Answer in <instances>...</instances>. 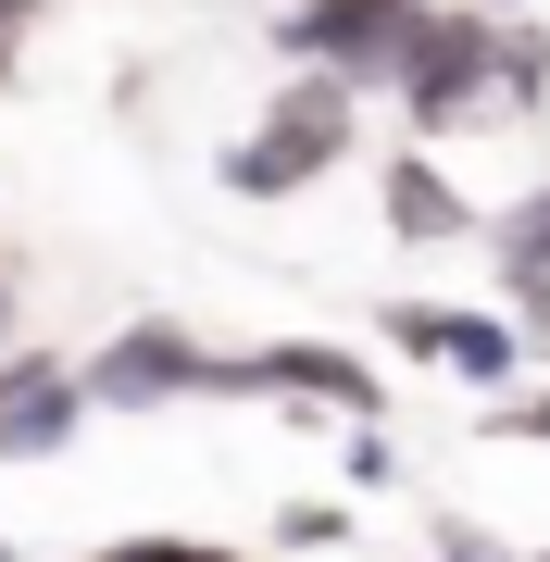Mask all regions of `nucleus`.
Instances as JSON below:
<instances>
[{"mask_svg":"<svg viewBox=\"0 0 550 562\" xmlns=\"http://www.w3.org/2000/svg\"><path fill=\"white\" fill-rule=\"evenodd\" d=\"M350 150H363V88L288 63V76L263 88V113L213 150V176H225V201H301V188H326Z\"/></svg>","mask_w":550,"mask_h":562,"instance_id":"obj_1","label":"nucleus"},{"mask_svg":"<svg viewBox=\"0 0 550 562\" xmlns=\"http://www.w3.org/2000/svg\"><path fill=\"white\" fill-rule=\"evenodd\" d=\"M426 25H438V0H288L263 50L301 63V76H338V88H363V101H388L401 63L426 50Z\"/></svg>","mask_w":550,"mask_h":562,"instance_id":"obj_2","label":"nucleus"},{"mask_svg":"<svg viewBox=\"0 0 550 562\" xmlns=\"http://www.w3.org/2000/svg\"><path fill=\"white\" fill-rule=\"evenodd\" d=\"M388 101L413 113V138H463V125H501V13L489 0H438L426 50L401 63Z\"/></svg>","mask_w":550,"mask_h":562,"instance_id":"obj_3","label":"nucleus"},{"mask_svg":"<svg viewBox=\"0 0 550 562\" xmlns=\"http://www.w3.org/2000/svg\"><path fill=\"white\" fill-rule=\"evenodd\" d=\"M213 401H288V413H338V425H375L388 413V375L350 338H263V350H225L213 362Z\"/></svg>","mask_w":550,"mask_h":562,"instance_id":"obj_4","label":"nucleus"},{"mask_svg":"<svg viewBox=\"0 0 550 562\" xmlns=\"http://www.w3.org/2000/svg\"><path fill=\"white\" fill-rule=\"evenodd\" d=\"M375 338L401 362H426V375L475 387V401H513V375H526V325L513 313H475V301H375Z\"/></svg>","mask_w":550,"mask_h":562,"instance_id":"obj_5","label":"nucleus"},{"mask_svg":"<svg viewBox=\"0 0 550 562\" xmlns=\"http://www.w3.org/2000/svg\"><path fill=\"white\" fill-rule=\"evenodd\" d=\"M213 338L176 313H125L101 350H88V401L101 413H176V401H213Z\"/></svg>","mask_w":550,"mask_h":562,"instance_id":"obj_6","label":"nucleus"},{"mask_svg":"<svg viewBox=\"0 0 550 562\" xmlns=\"http://www.w3.org/2000/svg\"><path fill=\"white\" fill-rule=\"evenodd\" d=\"M88 362L76 350H50V338H25V350H0V462H63L88 438Z\"/></svg>","mask_w":550,"mask_h":562,"instance_id":"obj_7","label":"nucleus"},{"mask_svg":"<svg viewBox=\"0 0 550 562\" xmlns=\"http://www.w3.org/2000/svg\"><path fill=\"white\" fill-rule=\"evenodd\" d=\"M375 225L401 250H475L489 238V201H463V176H450L438 150H388L375 162Z\"/></svg>","mask_w":550,"mask_h":562,"instance_id":"obj_8","label":"nucleus"},{"mask_svg":"<svg viewBox=\"0 0 550 562\" xmlns=\"http://www.w3.org/2000/svg\"><path fill=\"white\" fill-rule=\"evenodd\" d=\"M538 113H550V25L501 13V125H538Z\"/></svg>","mask_w":550,"mask_h":562,"instance_id":"obj_9","label":"nucleus"},{"mask_svg":"<svg viewBox=\"0 0 550 562\" xmlns=\"http://www.w3.org/2000/svg\"><path fill=\"white\" fill-rule=\"evenodd\" d=\"M475 250H489V276H550V176H538V188H513V201L489 213V238H475Z\"/></svg>","mask_w":550,"mask_h":562,"instance_id":"obj_10","label":"nucleus"},{"mask_svg":"<svg viewBox=\"0 0 550 562\" xmlns=\"http://www.w3.org/2000/svg\"><path fill=\"white\" fill-rule=\"evenodd\" d=\"M350 538H363L350 501H276L263 513V550H350Z\"/></svg>","mask_w":550,"mask_h":562,"instance_id":"obj_11","label":"nucleus"},{"mask_svg":"<svg viewBox=\"0 0 550 562\" xmlns=\"http://www.w3.org/2000/svg\"><path fill=\"white\" fill-rule=\"evenodd\" d=\"M338 475H350V501L401 487V438H388V425H350V438H338Z\"/></svg>","mask_w":550,"mask_h":562,"instance_id":"obj_12","label":"nucleus"},{"mask_svg":"<svg viewBox=\"0 0 550 562\" xmlns=\"http://www.w3.org/2000/svg\"><path fill=\"white\" fill-rule=\"evenodd\" d=\"M501 313L526 325V350L550 362V276H501Z\"/></svg>","mask_w":550,"mask_h":562,"instance_id":"obj_13","label":"nucleus"},{"mask_svg":"<svg viewBox=\"0 0 550 562\" xmlns=\"http://www.w3.org/2000/svg\"><path fill=\"white\" fill-rule=\"evenodd\" d=\"M101 562H238V550H213V538H113Z\"/></svg>","mask_w":550,"mask_h":562,"instance_id":"obj_14","label":"nucleus"},{"mask_svg":"<svg viewBox=\"0 0 550 562\" xmlns=\"http://www.w3.org/2000/svg\"><path fill=\"white\" fill-rule=\"evenodd\" d=\"M38 25H50V0H0V88H13V63H25Z\"/></svg>","mask_w":550,"mask_h":562,"instance_id":"obj_15","label":"nucleus"},{"mask_svg":"<svg viewBox=\"0 0 550 562\" xmlns=\"http://www.w3.org/2000/svg\"><path fill=\"white\" fill-rule=\"evenodd\" d=\"M489 425H501V438H550V387H538V401H501Z\"/></svg>","mask_w":550,"mask_h":562,"instance_id":"obj_16","label":"nucleus"},{"mask_svg":"<svg viewBox=\"0 0 550 562\" xmlns=\"http://www.w3.org/2000/svg\"><path fill=\"white\" fill-rule=\"evenodd\" d=\"M0 350H25V276L0 262Z\"/></svg>","mask_w":550,"mask_h":562,"instance_id":"obj_17","label":"nucleus"},{"mask_svg":"<svg viewBox=\"0 0 550 562\" xmlns=\"http://www.w3.org/2000/svg\"><path fill=\"white\" fill-rule=\"evenodd\" d=\"M489 13H526V0H489Z\"/></svg>","mask_w":550,"mask_h":562,"instance_id":"obj_18","label":"nucleus"},{"mask_svg":"<svg viewBox=\"0 0 550 562\" xmlns=\"http://www.w3.org/2000/svg\"><path fill=\"white\" fill-rule=\"evenodd\" d=\"M0 562H13V538H0Z\"/></svg>","mask_w":550,"mask_h":562,"instance_id":"obj_19","label":"nucleus"},{"mask_svg":"<svg viewBox=\"0 0 550 562\" xmlns=\"http://www.w3.org/2000/svg\"><path fill=\"white\" fill-rule=\"evenodd\" d=\"M538 562H550V550H538Z\"/></svg>","mask_w":550,"mask_h":562,"instance_id":"obj_20","label":"nucleus"}]
</instances>
